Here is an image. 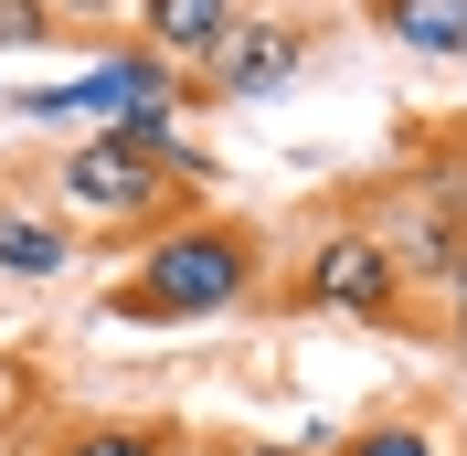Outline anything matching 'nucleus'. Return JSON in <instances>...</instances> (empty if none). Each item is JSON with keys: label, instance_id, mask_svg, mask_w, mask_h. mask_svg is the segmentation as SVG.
<instances>
[{"label": "nucleus", "instance_id": "nucleus-8", "mask_svg": "<svg viewBox=\"0 0 467 456\" xmlns=\"http://www.w3.org/2000/svg\"><path fill=\"white\" fill-rule=\"evenodd\" d=\"M361 22H382L404 54L467 64V0H361Z\"/></svg>", "mask_w": 467, "mask_h": 456}, {"label": "nucleus", "instance_id": "nucleus-4", "mask_svg": "<svg viewBox=\"0 0 467 456\" xmlns=\"http://www.w3.org/2000/svg\"><path fill=\"white\" fill-rule=\"evenodd\" d=\"M297 64H308V22H287V11H244V22L213 43V64L192 75V96H202V107H265Z\"/></svg>", "mask_w": 467, "mask_h": 456}, {"label": "nucleus", "instance_id": "nucleus-3", "mask_svg": "<svg viewBox=\"0 0 467 456\" xmlns=\"http://www.w3.org/2000/svg\"><path fill=\"white\" fill-rule=\"evenodd\" d=\"M287 318H350V329H414V286L382 244V223H329L308 255L276 276Z\"/></svg>", "mask_w": 467, "mask_h": 456}, {"label": "nucleus", "instance_id": "nucleus-14", "mask_svg": "<svg viewBox=\"0 0 467 456\" xmlns=\"http://www.w3.org/2000/svg\"><path fill=\"white\" fill-rule=\"evenodd\" d=\"M436 297H446V318H457V308H467V265H457V276H446V286H436Z\"/></svg>", "mask_w": 467, "mask_h": 456}, {"label": "nucleus", "instance_id": "nucleus-7", "mask_svg": "<svg viewBox=\"0 0 467 456\" xmlns=\"http://www.w3.org/2000/svg\"><path fill=\"white\" fill-rule=\"evenodd\" d=\"M54 456H192V435L171 414H86L54 435Z\"/></svg>", "mask_w": 467, "mask_h": 456}, {"label": "nucleus", "instance_id": "nucleus-2", "mask_svg": "<svg viewBox=\"0 0 467 456\" xmlns=\"http://www.w3.org/2000/svg\"><path fill=\"white\" fill-rule=\"evenodd\" d=\"M202 181H213V171L181 149V128H86V139L54 160L43 202L75 223V244H128V255H139L160 223L192 212Z\"/></svg>", "mask_w": 467, "mask_h": 456}, {"label": "nucleus", "instance_id": "nucleus-12", "mask_svg": "<svg viewBox=\"0 0 467 456\" xmlns=\"http://www.w3.org/2000/svg\"><path fill=\"white\" fill-rule=\"evenodd\" d=\"M213 456H319V435H308V446H287V435H234V446H213Z\"/></svg>", "mask_w": 467, "mask_h": 456}, {"label": "nucleus", "instance_id": "nucleus-6", "mask_svg": "<svg viewBox=\"0 0 467 456\" xmlns=\"http://www.w3.org/2000/svg\"><path fill=\"white\" fill-rule=\"evenodd\" d=\"M75 223H64L54 202H32V192H11L0 202V276H22V286H54V276H75Z\"/></svg>", "mask_w": 467, "mask_h": 456}, {"label": "nucleus", "instance_id": "nucleus-9", "mask_svg": "<svg viewBox=\"0 0 467 456\" xmlns=\"http://www.w3.org/2000/svg\"><path fill=\"white\" fill-rule=\"evenodd\" d=\"M329 456H457V435L436 414H372V425H350Z\"/></svg>", "mask_w": 467, "mask_h": 456}, {"label": "nucleus", "instance_id": "nucleus-5", "mask_svg": "<svg viewBox=\"0 0 467 456\" xmlns=\"http://www.w3.org/2000/svg\"><path fill=\"white\" fill-rule=\"evenodd\" d=\"M244 11H255V0H139L128 22H139V54H160L181 86H192V75L213 64V43L244 22Z\"/></svg>", "mask_w": 467, "mask_h": 456}, {"label": "nucleus", "instance_id": "nucleus-1", "mask_svg": "<svg viewBox=\"0 0 467 456\" xmlns=\"http://www.w3.org/2000/svg\"><path fill=\"white\" fill-rule=\"evenodd\" d=\"M244 297H265V223L192 202L181 223H160L139 255H128V276H117L96 308H107L117 329H202V318H234Z\"/></svg>", "mask_w": 467, "mask_h": 456}, {"label": "nucleus", "instance_id": "nucleus-11", "mask_svg": "<svg viewBox=\"0 0 467 456\" xmlns=\"http://www.w3.org/2000/svg\"><path fill=\"white\" fill-rule=\"evenodd\" d=\"M117 11H139V0H54V22H64V32H86V22H117Z\"/></svg>", "mask_w": 467, "mask_h": 456}, {"label": "nucleus", "instance_id": "nucleus-13", "mask_svg": "<svg viewBox=\"0 0 467 456\" xmlns=\"http://www.w3.org/2000/svg\"><path fill=\"white\" fill-rule=\"evenodd\" d=\"M446 361H457V371H467V308H457V318H446Z\"/></svg>", "mask_w": 467, "mask_h": 456}, {"label": "nucleus", "instance_id": "nucleus-10", "mask_svg": "<svg viewBox=\"0 0 467 456\" xmlns=\"http://www.w3.org/2000/svg\"><path fill=\"white\" fill-rule=\"evenodd\" d=\"M75 32L54 22V0H0V54H54Z\"/></svg>", "mask_w": 467, "mask_h": 456}]
</instances>
